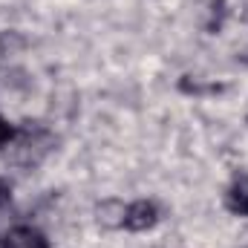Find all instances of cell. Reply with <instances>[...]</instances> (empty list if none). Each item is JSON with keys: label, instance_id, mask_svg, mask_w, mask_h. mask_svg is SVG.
Listing matches in <instances>:
<instances>
[{"label": "cell", "instance_id": "6da1fadb", "mask_svg": "<svg viewBox=\"0 0 248 248\" xmlns=\"http://www.w3.org/2000/svg\"><path fill=\"white\" fill-rule=\"evenodd\" d=\"M156 219H159V214H156V205L153 202H133L127 211H124V225L130 228V231H147V228H153L156 225Z\"/></svg>", "mask_w": 248, "mask_h": 248}, {"label": "cell", "instance_id": "7a4b0ae2", "mask_svg": "<svg viewBox=\"0 0 248 248\" xmlns=\"http://www.w3.org/2000/svg\"><path fill=\"white\" fill-rule=\"evenodd\" d=\"M225 205L234 214L248 217V176H237L234 179V185L228 187V193H225Z\"/></svg>", "mask_w": 248, "mask_h": 248}, {"label": "cell", "instance_id": "3957f363", "mask_svg": "<svg viewBox=\"0 0 248 248\" xmlns=\"http://www.w3.org/2000/svg\"><path fill=\"white\" fill-rule=\"evenodd\" d=\"M6 243H9V248H49L46 237L35 228H15Z\"/></svg>", "mask_w": 248, "mask_h": 248}, {"label": "cell", "instance_id": "277c9868", "mask_svg": "<svg viewBox=\"0 0 248 248\" xmlns=\"http://www.w3.org/2000/svg\"><path fill=\"white\" fill-rule=\"evenodd\" d=\"M23 49V38L17 32H0V61L15 58Z\"/></svg>", "mask_w": 248, "mask_h": 248}, {"label": "cell", "instance_id": "5b68a950", "mask_svg": "<svg viewBox=\"0 0 248 248\" xmlns=\"http://www.w3.org/2000/svg\"><path fill=\"white\" fill-rule=\"evenodd\" d=\"M9 139H12V127H9V124L0 119V144H6Z\"/></svg>", "mask_w": 248, "mask_h": 248}, {"label": "cell", "instance_id": "8992f818", "mask_svg": "<svg viewBox=\"0 0 248 248\" xmlns=\"http://www.w3.org/2000/svg\"><path fill=\"white\" fill-rule=\"evenodd\" d=\"M9 199V187L6 185H0V208H3V202Z\"/></svg>", "mask_w": 248, "mask_h": 248}]
</instances>
